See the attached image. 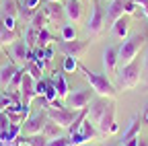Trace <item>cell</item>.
I'll return each mask as SVG.
<instances>
[{"label":"cell","mask_w":148,"mask_h":146,"mask_svg":"<svg viewBox=\"0 0 148 146\" xmlns=\"http://www.w3.org/2000/svg\"><path fill=\"white\" fill-rule=\"evenodd\" d=\"M88 119L97 125L101 136H111L119 132V123L115 121V99L95 97L86 107Z\"/></svg>","instance_id":"obj_1"},{"label":"cell","mask_w":148,"mask_h":146,"mask_svg":"<svg viewBox=\"0 0 148 146\" xmlns=\"http://www.w3.org/2000/svg\"><path fill=\"white\" fill-rule=\"evenodd\" d=\"M78 70L84 74L86 82L90 84V88L97 93V97H107V99H115L117 97V86L107 78V74H99V72H90L88 68L78 64Z\"/></svg>","instance_id":"obj_2"},{"label":"cell","mask_w":148,"mask_h":146,"mask_svg":"<svg viewBox=\"0 0 148 146\" xmlns=\"http://www.w3.org/2000/svg\"><path fill=\"white\" fill-rule=\"evenodd\" d=\"M140 78H142V70H140V64L136 60L115 70V86L119 90H130V88L138 86Z\"/></svg>","instance_id":"obj_3"},{"label":"cell","mask_w":148,"mask_h":146,"mask_svg":"<svg viewBox=\"0 0 148 146\" xmlns=\"http://www.w3.org/2000/svg\"><path fill=\"white\" fill-rule=\"evenodd\" d=\"M144 41H146V35L144 33H138V35H132V37H125L121 41V45L117 47L119 49V64L125 66L130 62H134L136 56L140 53V49L144 47Z\"/></svg>","instance_id":"obj_4"},{"label":"cell","mask_w":148,"mask_h":146,"mask_svg":"<svg viewBox=\"0 0 148 146\" xmlns=\"http://www.w3.org/2000/svg\"><path fill=\"white\" fill-rule=\"evenodd\" d=\"M90 14L86 19V25H84V31L90 35V37H97V35L103 33L105 29V8L101 6L99 0H90Z\"/></svg>","instance_id":"obj_5"},{"label":"cell","mask_w":148,"mask_h":146,"mask_svg":"<svg viewBox=\"0 0 148 146\" xmlns=\"http://www.w3.org/2000/svg\"><path fill=\"white\" fill-rule=\"evenodd\" d=\"M97 138H101V132L97 130V125L88 119V115L82 119V123H80L78 130L74 132V134H70L72 146H76V144H86L88 140H97Z\"/></svg>","instance_id":"obj_6"},{"label":"cell","mask_w":148,"mask_h":146,"mask_svg":"<svg viewBox=\"0 0 148 146\" xmlns=\"http://www.w3.org/2000/svg\"><path fill=\"white\" fill-rule=\"evenodd\" d=\"M45 113H47V119L56 121L58 125H62L64 130H68L70 123L74 121V117H76L78 111H74V109H70V107L64 105V107H47Z\"/></svg>","instance_id":"obj_7"},{"label":"cell","mask_w":148,"mask_h":146,"mask_svg":"<svg viewBox=\"0 0 148 146\" xmlns=\"http://www.w3.org/2000/svg\"><path fill=\"white\" fill-rule=\"evenodd\" d=\"M92 99V90L90 88H76V90H70L66 101V107L74 109V111H80V109H86L88 103Z\"/></svg>","instance_id":"obj_8"},{"label":"cell","mask_w":148,"mask_h":146,"mask_svg":"<svg viewBox=\"0 0 148 146\" xmlns=\"http://www.w3.org/2000/svg\"><path fill=\"white\" fill-rule=\"evenodd\" d=\"M88 47H90V41L88 39H70V41H64L62 39V43H60V51L64 53L66 58H82L84 53L88 51Z\"/></svg>","instance_id":"obj_9"},{"label":"cell","mask_w":148,"mask_h":146,"mask_svg":"<svg viewBox=\"0 0 148 146\" xmlns=\"http://www.w3.org/2000/svg\"><path fill=\"white\" fill-rule=\"evenodd\" d=\"M47 123V113H45V109L39 113H33L29 115L23 123H21V132L23 136H33V134H41L43 132V125Z\"/></svg>","instance_id":"obj_10"},{"label":"cell","mask_w":148,"mask_h":146,"mask_svg":"<svg viewBox=\"0 0 148 146\" xmlns=\"http://www.w3.org/2000/svg\"><path fill=\"white\" fill-rule=\"evenodd\" d=\"M29 49H31V47L27 45L25 39H16V41H12L10 45H6V53L12 58V64L21 66V68L27 66V53H29Z\"/></svg>","instance_id":"obj_11"},{"label":"cell","mask_w":148,"mask_h":146,"mask_svg":"<svg viewBox=\"0 0 148 146\" xmlns=\"http://www.w3.org/2000/svg\"><path fill=\"white\" fill-rule=\"evenodd\" d=\"M117 62H119V49L115 45H109L103 49V68L107 74H115L117 70Z\"/></svg>","instance_id":"obj_12"},{"label":"cell","mask_w":148,"mask_h":146,"mask_svg":"<svg viewBox=\"0 0 148 146\" xmlns=\"http://www.w3.org/2000/svg\"><path fill=\"white\" fill-rule=\"evenodd\" d=\"M37 97V90H35V80L27 74V70H25V76H23V82H21V101L25 107L31 105V101Z\"/></svg>","instance_id":"obj_13"},{"label":"cell","mask_w":148,"mask_h":146,"mask_svg":"<svg viewBox=\"0 0 148 146\" xmlns=\"http://www.w3.org/2000/svg\"><path fill=\"white\" fill-rule=\"evenodd\" d=\"M64 14L70 23H80L82 21V14H84V8L80 4V0H66L64 2Z\"/></svg>","instance_id":"obj_14"},{"label":"cell","mask_w":148,"mask_h":146,"mask_svg":"<svg viewBox=\"0 0 148 146\" xmlns=\"http://www.w3.org/2000/svg\"><path fill=\"white\" fill-rule=\"evenodd\" d=\"M123 6H125V0H111L105 10V23L113 25L119 16H123Z\"/></svg>","instance_id":"obj_15"},{"label":"cell","mask_w":148,"mask_h":146,"mask_svg":"<svg viewBox=\"0 0 148 146\" xmlns=\"http://www.w3.org/2000/svg\"><path fill=\"white\" fill-rule=\"evenodd\" d=\"M41 10H43V14L47 16V21L49 23H60L62 19H64V6L60 4V2H45L43 6H41Z\"/></svg>","instance_id":"obj_16"},{"label":"cell","mask_w":148,"mask_h":146,"mask_svg":"<svg viewBox=\"0 0 148 146\" xmlns=\"http://www.w3.org/2000/svg\"><path fill=\"white\" fill-rule=\"evenodd\" d=\"M111 33H113L115 37H119V39H125L127 33H130V16L127 14L119 16V19L111 25Z\"/></svg>","instance_id":"obj_17"},{"label":"cell","mask_w":148,"mask_h":146,"mask_svg":"<svg viewBox=\"0 0 148 146\" xmlns=\"http://www.w3.org/2000/svg\"><path fill=\"white\" fill-rule=\"evenodd\" d=\"M18 68H21V66H16V64H2V66H0V86H8V82L12 80V76L16 74V70Z\"/></svg>","instance_id":"obj_18"},{"label":"cell","mask_w":148,"mask_h":146,"mask_svg":"<svg viewBox=\"0 0 148 146\" xmlns=\"http://www.w3.org/2000/svg\"><path fill=\"white\" fill-rule=\"evenodd\" d=\"M51 82H53L56 90H58V97H60V99H66V97H68V93H70V86H68V80H66V76L62 74V72H56Z\"/></svg>","instance_id":"obj_19"},{"label":"cell","mask_w":148,"mask_h":146,"mask_svg":"<svg viewBox=\"0 0 148 146\" xmlns=\"http://www.w3.org/2000/svg\"><path fill=\"white\" fill-rule=\"evenodd\" d=\"M64 127L62 125H58V123H56V121H51V119H47V123L43 125V136L47 138V140H53V138H60V136H64Z\"/></svg>","instance_id":"obj_20"},{"label":"cell","mask_w":148,"mask_h":146,"mask_svg":"<svg viewBox=\"0 0 148 146\" xmlns=\"http://www.w3.org/2000/svg\"><path fill=\"white\" fill-rule=\"evenodd\" d=\"M140 117L138 115H134L132 119H130V123H127V127L123 130V136H121V144L125 142V140H130V138H134V136H140Z\"/></svg>","instance_id":"obj_21"},{"label":"cell","mask_w":148,"mask_h":146,"mask_svg":"<svg viewBox=\"0 0 148 146\" xmlns=\"http://www.w3.org/2000/svg\"><path fill=\"white\" fill-rule=\"evenodd\" d=\"M16 39H18V33L16 31H8L4 27V23H2V16H0V43H2V45H10Z\"/></svg>","instance_id":"obj_22"},{"label":"cell","mask_w":148,"mask_h":146,"mask_svg":"<svg viewBox=\"0 0 148 146\" xmlns=\"http://www.w3.org/2000/svg\"><path fill=\"white\" fill-rule=\"evenodd\" d=\"M16 142H25L29 146H47V138L43 134H33V136H18Z\"/></svg>","instance_id":"obj_23"},{"label":"cell","mask_w":148,"mask_h":146,"mask_svg":"<svg viewBox=\"0 0 148 146\" xmlns=\"http://www.w3.org/2000/svg\"><path fill=\"white\" fill-rule=\"evenodd\" d=\"M29 25L39 31V29H45L49 25V21H47V16L43 14V10H35V14L31 16V21H29Z\"/></svg>","instance_id":"obj_24"},{"label":"cell","mask_w":148,"mask_h":146,"mask_svg":"<svg viewBox=\"0 0 148 146\" xmlns=\"http://www.w3.org/2000/svg\"><path fill=\"white\" fill-rule=\"evenodd\" d=\"M23 76H25V68H18V70H16V74L12 76V80H10V82H8V86H6V93H14V90H21Z\"/></svg>","instance_id":"obj_25"},{"label":"cell","mask_w":148,"mask_h":146,"mask_svg":"<svg viewBox=\"0 0 148 146\" xmlns=\"http://www.w3.org/2000/svg\"><path fill=\"white\" fill-rule=\"evenodd\" d=\"M51 39H53V35L47 31V27H45V29H39V33H37V47H45V45H49Z\"/></svg>","instance_id":"obj_26"},{"label":"cell","mask_w":148,"mask_h":146,"mask_svg":"<svg viewBox=\"0 0 148 146\" xmlns=\"http://www.w3.org/2000/svg\"><path fill=\"white\" fill-rule=\"evenodd\" d=\"M37 33H39V31H37L35 27H31V25L27 27L25 37H23V39L27 41V45H29V47H37Z\"/></svg>","instance_id":"obj_27"},{"label":"cell","mask_w":148,"mask_h":146,"mask_svg":"<svg viewBox=\"0 0 148 146\" xmlns=\"http://www.w3.org/2000/svg\"><path fill=\"white\" fill-rule=\"evenodd\" d=\"M123 14H138V16H142L144 14V10H140V6L136 4V0H125V6H123Z\"/></svg>","instance_id":"obj_28"},{"label":"cell","mask_w":148,"mask_h":146,"mask_svg":"<svg viewBox=\"0 0 148 146\" xmlns=\"http://www.w3.org/2000/svg\"><path fill=\"white\" fill-rule=\"evenodd\" d=\"M2 14H10V16H18V4L14 0H4L2 2Z\"/></svg>","instance_id":"obj_29"},{"label":"cell","mask_w":148,"mask_h":146,"mask_svg":"<svg viewBox=\"0 0 148 146\" xmlns=\"http://www.w3.org/2000/svg\"><path fill=\"white\" fill-rule=\"evenodd\" d=\"M27 74L37 82V80H41V74H43V70L39 68V66H37L35 62H31V64H27Z\"/></svg>","instance_id":"obj_30"},{"label":"cell","mask_w":148,"mask_h":146,"mask_svg":"<svg viewBox=\"0 0 148 146\" xmlns=\"http://www.w3.org/2000/svg\"><path fill=\"white\" fill-rule=\"evenodd\" d=\"M60 37L64 41H70V39H76V29H74V25H64L62 31H60Z\"/></svg>","instance_id":"obj_31"},{"label":"cell","mask_w":148,"mask_h":146,"mask_svg":"<svg viewBox=\"0 0 148 146\" xmlns=\"http://www.w3.org/2000/svg\"><path fill=\"white\" fill-rule=\"evenodd\" d=\"M43 97H45V101L51 105L56 99H58V90H56V86H53V82H49L47 80V86H45V93H43Z\"/></svg>","instance_id":"obj_32"},{"label":"cell","mask_w":148,"mask_h":146,"mask_svg":"<svg viewBox=\"0 0 148 146\" xmlns=\"http://www.w3.org/2000/svg\"><path fill=\"white\" fill-rule=\"evenodd\" d=\"M47 146H72L70 142V136H60V138H53V140H47Z\"/></svg>","instance_id":"obj_33"},{"label":"cell","mask_w":148,"mask_h":146,"mask_svg":"<svg viewBox=\"0 0 148 146\" xmlns=\"http://www.w3.org/2000/svg\"><path fill=\"white\" fill-rule=\"evenodd\" d=\"M2 23L8 31H16V16H10V14H2Z\"/></svg>","instance_id":"obj_34"},{"label":"cell","mask_w":148,"mask_h":146,"mask_svg":"<svg viewBox=\"0 0 148 146\" xmlns=\"http://www.w3.org/2000/svg\"><path fill=\"white\" fill-rule=\"evenodd\" d=\"M78 70V60L76 58H64V72H74Z\"/></svg>","instance_id":"obj_35"},{"label":"cell","mask_w":148,"mask_h":146,"mask_svg":"<svg viewBox=\"0 0 148 146\" xmlns=\"http://www.w3.org/2000/svg\"><path fill=\"white\" fill-rule=\"evenodd\" d=\"M43 51H45V62L49 64V62H51V58H53V47H51V45H45V47H43Z\"/></svg>","instance_id":"obj_36"},{"label":"cell","mask_w":148,"mask_h":146,"mask_svg":"<svg viewBox=\"0 0 148 146\" xmlns=\"http://www.w3.org/2000/svg\"><path fill=\"white\" fill-rule=\"evenodd\" d=\"M39 2H41V0H25V6H27V8H33V10H37Z\"/></svg>","instance_id":"obj_37"},{"label":"cell","mask_w":148,"mask_h":146,"mask_svg":"<svg viewBox=\"0 0 148 146\" xmlns=\"http://www.w3.org/2000/svg\"><path fill=\"white\" fill-rule=\"evenodd\" d=\"M136 4H138L140 8H146V6H148V0H136Z\"/></svg>","instance_id":"obj_38"},{"label":"cell","mask_w":148,"mask_h":146,"mask_svg":"<svg viewBox=\"0 0 148 146\" xmlns=\"http://www.w3.org/2000/svg\"><path fill=\"white\" fill-rule=\"evenodd\" d=\"M144 121L148 123V105H146V109H144Z\"/></svg>","instance_id":"obj_39"},{"label":"cell","mask_w":148,"mask_h":146,"mask_svg":"<svg viewBox=\"0 0 148 146\" xmlns=\"http://www.w3.org/2000/svg\"><path fill=\"white\" fill-rule=\"evenodd\" d=\"M138 146H148V142H146V140H140V142H138Z\"/></svg>","instance_id":"obj_40"},{"label":"cell","mask_w":148,"mask_h":146,"mask_svg":"<svg viewBox=\"0 0 148 146\" xmlns=\"http://www.w3.org/2000/svg\"><path fill=\"white\" fill-rule=\"evenodd\" d=\"M144 62H146V70H148V53H146V58H144Z\"/></svg>","instance_id":"obj_41"},{"label":"cell","mask_w":148,"mask_h":146,"mask_svg":"<svg viewBox=\"0 0 148 146\" xmlns=\"http://www.w3.org/2000/svg\"><path fill=\"white\" fill-rule=\"evenodd\" d=\"M142 10H144V16H148V6H146V8H142Z\"/></svg>","instance_id":"obj_42"},{"label":"cell","mask_w":148,"mask_h":146,"mask_svg":"<svg viewBox=\"0 0 148 146\" xmlns=\"http://www.w3.org/2000/svg\"><path fill=\"white\" fill-rule=\"evenodd\" d=\"M2 97H4V90H0V101H2Z\"/></svg>","instance_id":"obj_43"},{"label":"cell","mask_w":148,"mask_h":146,"mask_svg":"<svg viewBox=\"0 0 148 146\" xmlns=\"http://www.w3.org/2000/svg\"><path fill=\"white\" fill-rule=\"evenodd\" d=\"M18 146H29V144H25V142H18Z\"/></svg>","instance_id":"obj_44"},{"label":"cell","mask_w":148,"mask_h":146,"mask_svg":"<svg viewBox=\"0 0 148 146\" xmlns=\"http://www.w3.org/2000/svg\"><path fill=\"white\" fill-rule=\"evenodd\" d=\"M45 2H60V0H45Z\"/></svg>","instance_id":"obj_45"},{"label":"cell","mask_w":148,"mask_h":146,"mask_svg":"<svg viewBox=\"0 0 148 146\" xmlns=\"http://www.w3.org/2000/svg\"><path fill=\"white\" fill-rule=\"evenodd\" d=\"M0 66H2V56H0Z\"/></svg>","instance_id":"obj_46"},{"label":"cell","mask_w":148,"mask_h":146,"mask_svg":"<svg viewBox=\"0 0 148 146\" xmlns=\"http://www.w3.org/2000/svg\"><path fill=\"white\" fill-rule=\"evenodd\" d=\"M76 146H86V144H76Z\"/></svg>","instance_id":"obj_47"},{"label":"cell","mask_w":148,"mask_h":146,"mask_svg":"<svg viewBox=\"0 0 148 146\" xmlns=\"http://www.w3.org/2000/svg\"><path fill=\"white\" fill-rule=\"evenodd\" d=\"M121 146H123V144H121Z\"/></svg>","instance_id":"obj_48"}]
</instances>
